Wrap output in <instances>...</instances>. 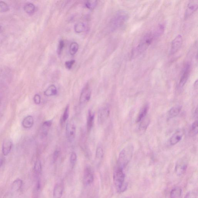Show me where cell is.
Here are the masks:
<instances>
[{
    "label": "cell",
    "mask_w": 198,
    "mask_h": 198,
    "mask_svg": "<svg viewBox=\"0 0 198 198\" xmlns=\"http://www.w3.org/2000/svg\"><path fill=\"white\" fill-rule=\"evenodd\" d=\"M60 151L59 150H56L54 151V153L53 155V160L54 162H56L58 158L60 155Z\"/></svg>",
    "instance_id": "38"
},
{
    "label": "cell",
    "mask_w": 198,
    "mask_h": 198,
    "mask_svg": "<svg viewBox=\"0 0 198 198\" xmlns=\"http://www.w3.org/2000/svg\"><path fill=\"white\" fill-rule=\"evenodd\" d=\"M69 106L68 105L66 107L65 110L63 113V115H62V122L64 123L68 120L69 118Z\"/></svg>",
    "instance_id": "32"
},
{
    "label": "cell",
    "mask_w": 198,
    "mask_h": 198,
    "mask_svg": "<svg viewBox=\"0 0 198 198\" xmlns=\"http://www.w3.org/2000/svg\"><path fill=\"white\" fill-rule=\"evenodd\" d=\"M187 167L186 161L184 160H180L176 164L175 171L177 175L180 176L186 171Z\"/></svg>",
    "instance_id": "11"
},
{
    "label": "cell",
    "mask_w": 198,
    "mask_h": 198,
    "mask_svg": "<svg viewBox=\"0 0 198 198\" xmlns=\"http://www.w3.org/2000/svg\"><path fill=\"white\" fill-rule=\"evenodd\" d=\"M149 109V106L148 104H145L143 107L138 115L137 118V122H140L145 118L148 111Z\"/></svg>",
    "instance_id": "16"
},
{
    "label": "cell",
    "mask_w": 198,
    "mask_h": 198,
    "mask_svg": "<svg viewBox=\"0 0 198 198\" xmlns=\"http://www.w3.org/2000/svg\"><path fill=\"white\" fill-rule=\"evenodd\" d=\"M22 185V181L21 180H16L12 184V190L14 191H17L20 189Z\"/></svg>",
    "instance_id": "25"
},
{
    "label": "cell",
    "mask_w": 198,
    "mask_h": 198,
    "mask_svg": "<svg viewBox=\"0 0 198 198\" xmlns=\"http://www.w3.org/2000/svg\"><path fill=\"white\" fill-rule=\"evenodd\" d=\"M182 190L180 188L177 187L173 189L170 193V198H180Z\"/></svg>",
    "instance_id": "22"
},
{
    "label": "cell",
    "mask_w": 198,
    "mask_h": 198,
    "mask_svg": "<svg viewBox=\"0 0 198 198\" xmlns=\"http://www.w3.org/2000/svg\"><path fill=\"white\" fill-rule=\"evenodd\" d=\"M3 163V158H1L0 159V168L1 167Z\"/></svg>",
    "instance_id": "40"
},
{
    "label": "cell",
    "mask_w": 198,
    "mask_h": 198,
    "mask_svg": "<svg viewBox=\"0 0 198 198\" xmlns=\"http://www.w3.org/2000/svg\"><path fill=\"white\" fill-rule=\"evenodd\" d=\"M64 46V43L63 40H61L59 42V45H58L57 52L58 54L60 55L62 52V50Z\"/></svg>",
    "instance_id": "34"
},
{
    "label": "cell",
    "mask_w": 198,
    "mask_h": 198,
    "mask_svg": "<svg viewBox=\"0 0 198 198\" xmlns=\"http://www.w3.org/2000/svg\"><path fill=\"white\" fill-rule=\"evenodd\" d=\"M98 2L95 0L87 1L85 3V5L87 8L90 10H93L97 5Z\"/></svg>",
    "instance_id": "28"
},
{
    "label": "cell",
    "mask_w": 198,
    "mask_h": 198,
    "mask_svg": "<svg viewBox=\"0 0 198 198\" xmlns=\"http://www.w3.org/2000/svg\"><path fill=\"white\" fill-rule=\"evenodd\" d=\"M10 10L9 5L3 1H0V12H7Z\"/></svg>",
    "instance_id": "30"
},
{
    "label": "cell",
    "mask_w": 198,
    "mask_h": 198,
    "mask_svg": "<svg viewBox=\"0 0 198 198\" xmlns=\"http://www.w3.org/2000/svg\"><path fill=\"white\" fill-rule=\"evenodd\" d=\"M57 93V90L56 86L54 85H51L49 86L44 92V94L46 96H53L56 95Z\"/></svg>",
    "instance_id": "20"
},
{
    "label": "cell",
    "mask_w": 198,
    "mask_h": 198,
    "mask_svg": "<svg viewBox=\"0 0 198 198\" xmlns=\"http://www.w3.org/2000/svg\"><path fill=\"white\" fill-rule=\"evenodd\" d=\"M198 121H195L192 124L189 131L190 136L193 137L196 135L198 133Z\"/></svg>",
    "instance_id": "23"
},
{
    "label": "cell",
    "mask_w": 198,
    "mask_h": 198,
    "mask_svg": "<svg viewBox=\"0 0 198 198\" xmlns=\"http://www.w3.org/2000/svg\"><path fill=\"white\" fill-rule=\"evenodd\" d=\"M183 42V39L182 35H178L172 42L169 54L173 55L177 53L181 47Z\"/></svg>",
    "instance_id": "8"
},
{
    "label": "cell",
    "mask_w": 198,
    "mask_h": 198,
    "mask_svg": "<svg viewBox=\"0 0 198 198\" xmlns=\"http://www.w3.org/2000/svg\"></svg>",
    "instance_id": "42"
},
{
    "label": "cell",
    "mask_w": 198,
    "mask_h": 198,
    "mask_svg": "<svg viewBox=\"0 0 198 198\" xmlns=\"http://www.w3.org/2000/svg\"><path fill=\"white\" fill-rule=\"evenodd\" d=\"M184 198H197V195L195 192L191 191L188 192Z\"/></svg>",
    "instance_id": "37"
},
{
    "label": "cell",
    "mask_w": 198,
    "mask_h": 198,
    "mask_svg": "<svg viewBox=\"0 0 198 198\" xmlns=\"http://www.w3.org/2000/svg\"><path fill=\"white\" fill-rule=\"evenodd\" d=\"M142 121H143V122H141L140 125L139 129L141 132L145 131V129L147 128L149 126L150 122L148 120H145V118H144Z\"/></svg>",
    "instance_id": "29"
},
{
    "label": "cell",
    "mask_w": 198,
    "mask_h": 198,
    "mask_svg": "<svg viewBox=\"0 0 198 198\" xmlns=\"http://www.w3.org/2000/svg\"><path fill=\"white\" fill-rule=\"evenodd\" d=\"M75 60H71V61H67L66 62L65 65L66 68L68 69H70L72 68L73 65L75 63Z\"/></svg>",
    "instance_id": "36"
},
{
    "label": "cell",
    "mask_w": 198,
    "mask_h": 198,
    "mask_svg": "<svg viewBox=\"0 0 198 198\" xmlns=\"http://www.w3.org/2000/svg\"><path fill=\"white\" fill-rule=\"evenodd\" d=\"M25 12L28 14H32L35 12V7L32 3H28L24 7Z\"/></svg>",
    "instance_id": "24"
},
{
    "label": "cell",
    "mask_w": 198,
    "mask_h": 198,
    "mask_svg": "<svg viewBox=\"0 0 198 198\" xmlns=\"http://www.w3.org/2000/svg\"><path fill=\"white\" fill-rule=\"evenodd\" d=\"M12 146V141L10 139H5L3 144V153L4 156L8 155L10 153Z\"/></svg>",
    "instance_id": "14"
},
{
    "label": "cell",
    "mask_w": 198,
    "mask_h": 198,
    "mask_svg": "<svg viewBox=\"0 0 198 198\" xmlns=\"http://www.w3.org/2000/svg\"><path fill=\"white\" fill-rule=\"evenodd\" d=\"M63 192V188L61 184H57L53 191V198H61Z\"/></svg>",
    "instance_id": "17"
},
{
    "label": "cell",
    "mask_w": 198,
    "mask_h": 198,
    "mask_svg": "<svg viewBox=\"0 0 198 198\" xmlns=\"http://www.w3.org/2000/svg\"><path fill=\"white\" fill-rule=\"evenodd\" d=\"M76 133V126L73 119L68 122L66 127V135L69 142L73 141Z\"/></svg>",
    "instance_id": "6"
},
{
    "label": "cell",
    "mask_w": 198,
    "mask_h": 198,
    "mask_svg": "<svg viewBox=\"0 0 198 198\" xmlns=\"http://www.w3.org/2000/svg\"><path fill=\"white\" fill-rule=\"evenodd\" d=\"M77 160V156L76 152H72L70 155V161L71 167L73 168Z\"/></svg>",
    "instance_id": "31"
},
{
    "label": "cell",
    "mask_w": 198,
    "mask_h": 198,
    "mask_svg": "<svg viewBox=\"0 0 198 198\" xmlns=\"http://www.w3.org/2000/svg\"><path fill=\"white\" fill-rule=\"evenodd\" d=\"M34 103L36 104H39L41 103V97L39 94H36L33 98Z\"/></svg>",
    "instance_id": "35"
},
{
    "label": "cell",
    "mask_w": 198,
    "mask_h": 198,
    "mask_svg": "<svg viewBox=\"0 0 198 198\" xmlns=\"http://www.w3.org/2000/svg\"><path fill=\"white\" fill-rule=\"evenodd\" d=\"M182 106L178 105L173 107L168 112V117L169 118H172L176 117L181 111Z\"/></svg>",
    "instance_id": "15"
},
{
    "label": "cell",
    "mask_w": 198,
    "mask_h": 198,
    "mask_svg": "<svg viewBox=\"0 0 198 198\" xmlns=\"http://www.w3.org/2000/svg\"><path fill=\"white\" fill-rule=\"evenodd\" d=\"M198 3L195 1H192L190 2L188 4L187 8L185 11V19H187L192 15V14L195 12L198 9Z\"/></svg>",
    "instance_id": "12"
},
{
    "label": "cell",
    "mask_w": 198,
    "mask_h": 198,
    "mask_svg": "<svg viewBox=\"0 0 198 198\" xmlns=\"http://www.w3.org/2000/svg\"><path fill=\"white\" fill-rule=\"evenodd\" d=\"M94 178L92 170L89 167L86 168L84 172L83 182L85 185H91L94 181Z\"/></svg>",
    "instance_id": "10"
},
{
    "label": "cell",
    "mask_w": 198,
    "mask_h": 198,
    "mask_svg": "<svg viewBox=\"0 0 198 198\" xmlns=\"http://www.w3.org/2000/svg\"><path fill=\"white\" fill-rule=\"evenodd\" d=\"M94 119V114L92 112L91 110H89L88 111L87 121V127L88 131H90L93 127Z\"/></svg>",
    "instance_id": "19"
},
{
    "label": "cell",
    "mask_w": 198,
    "mask_h": 198,
    "mask_svg": "<svg viewBox=\"0 0 198 198\" xmlns=\"http://www.w3.org/2000/svg\"><path fill=\"white\" fill-rule=\"evenodd\" d=\"M113 181L117 192H124L127 187L125 184V175L123 169L117 167L113 173Z\"/></svg>",
    "instance_id": "4"
},
{
    "label": "cell",
    "mask_w": 198,
    "mask_h": 198,
    "mask_svg": "<svg viewBox=\"0 0 198 198\" xmlns=\"http://www.w3.org/2000/svg\"><path fill=\"white\" fill-rule=\"evenodd\" d=\"M134 151V145L132 144L127 145L123 149L118 157L117 167L124 169L131 160Z\"/></svg>",
    "instance_id": "2"
},
{
    "label": "cell",
    "mask_w": 198,
    "mask_h": 198,
    "mask_svg": "<svg viewBox=\"0 0 198 198\" xmlns=\"http://www.w3.org/2000/svg\"><path fill=\"white\" fill-rule=\"evenodd\" d=\"M104 156L103 149L101 147H98L96 152V161L97 163H99L102 161Z\"/></svg>",
    "instance_id": "21"
},
{
    "label": "cell",
    "mask_w": 198,
    "mask_h": 198,
    "mask_svg": "<svg viewBox=\"0 0 198 198\" xmlns=\"http://www.w3.org/2000/svg\"><path fill=\"white\" fill-rule=\"evenodd\" d=\"M91 91L88 85H86L83 89L79 98V103L81 106L85 105L90 100Z\"/></svg>",
    "instance_id": "7"
},
{
    "label": "cell",
    "mask_w": 198,
    "mask_h": 198,
    "mask_svg": "<svg viewBox=\"0 0 198 198\" xmlns=\"http://www.w3.org/2000/svg\"><path fill=\"white\" fill-rule=\"evenodd\" d=\"M34 124V119L32 116H27L22 122V126L24 128H30Z\"/></svg>",
    "instance_id": "18"
},
{
    "label": "cell",
    "mask_w": 198,
    "mask_h": 198,
    "mask_svg": "<svg viewBox=\"0 0 198 198\" xmlns=\"http://www.w3.org/2000/svg\"><path fill=\"white\" fill-rule=\"evenodd\" d=\"M34 170L35 172L37 174H40L42 171V165L40 161L39 160H37L35 162L34 166Z\"/></svg>",
    "instance_id": "33"
},
{
    "label": "cell",
    "mask_w": 198,
    "mask_h": 198,
    "mask_svg": "<svg viewBox=\"0 0 198 198\" xmlns=\"http://www.w3.org/2000/svg\"><path fill=\"white\" fill-rule=\"evenodd\" d=\"M52 120H48V121L45 122L43 123L42 126L50 128V127H51V126H52Z\"/></svg>",
    "instance_id": "39"
},
{
    "label": "cell",
    "mask_w": 198,
    "mask_h": 198,
    "mask_svg": "<svg viewBox=\"0 0 198 198\" xmlns=\"http://www.w3.org/2000/svg\"><path fill=\"white\" fill-rule=\"evenodd\" d=\"M156 38L154 32H150L145 34L142 37L137 46L132 51V57H135L145 52Z\"/></svg>",
    "instance_id": "1"
},
{
    "label": "cell",
    "mask_w": 198,
    "mask_h": 198,
    "mask_svg": "<svg viewBox=\"0 0 198 198\" xmlns=\"http://www.w3.org/2000/svg\"><path fill=\"white\" fill-rule=\"evenodd\" d=\"M128 17V13L126 11L124 10L118 11L110 22L111 30L114 31L123 26L127 22Z\"/></svg>",
    "instance_id": "3"
},
{
    "label": "cell",
    "mask_w": 198,
    "mask_h": 198,
    "mask_svg": "<svg viewBox=\"0 0 198 198\" xmlns=\"http://www.w3.org/2000/svg\"><path fill=\"white\" fill-rule=\"evenodd\" d=\"M192 66L190 62L185 63L181 75L179 83V87L182 88L185 86L190 74Z\"/></svg>",
    "instance_id": "5"
},
{
    "label": "cell",
    "mask_w": 198,
    "mask_h": 198,
    "mask_svg": "<svg viewBox=\"0 0 198 198\" xmlns=\"http://www.w3.org/2000/svg\"><path fill=\"white\" fill-rule=\"evenodd\" d=\"M1 25H0V31L1 30Z\"/></svg>",
    "instance_id": "41"
},
{
    "label": "cell",
    "mask_w": 198,
    "mask_h": 198,
    "mask_svg": "<svg viewBox=\"0 0 198 198\" xmlns=\"http://www.w3.org/2000/svg\"><path fill=\"white\" fill-rule=\"evenodd\" d=\"M78 44L77 43L73 42L70 44V53L71 55H74L77 53L79 49Z\"/></svg>",
    "instance_id": "27"
},
{
    "label": "cell",
    "mask_w": 198,
    "mask_h": 198,
    "mask_svg": "<svg viewBox=\"0 0 198 198\" xmlns=\"http://www.w3.org/2000/svg\"><path fill=\"white\" fill-rule=\"evenodd\" d=\"M85 25L83 23L80 22L76 24L74 26V30L76 33H81L85 30Z\"/></svg>",
    "instance_id": "26"
},
{
    "label": "cell",
    "mask_w": 198,
    "mask_h": 198,
    "mask_svg": "<svg viewBox=\"0 0 198 198\" xmlns=\"http://www.w3.org/2000/svg\"><path fill=\"white\" fill-rule=\"evenodd\" d=\"M184 131L180 129L175 132L170 139V144L171 145H175L180 142L184 135Z\"/></svg>",
    "instance_id": "13"
},
{
    "label": "cell",
    "mask_w": 198,
    "mask_h": 198,
    "mask_svg": "<svg viewBox=\"0 0 198 198\" xmlns=\"http://www.w3.org/2000/svg\"><path fill=\"white\" fill-rule=\"evenodd\" d=\"M110 113V110L108 106L102 107L98 113V121L100 124L102 125L108 119Z\"/></svg>",
    "instance_id": "9"
}]
</instances>
